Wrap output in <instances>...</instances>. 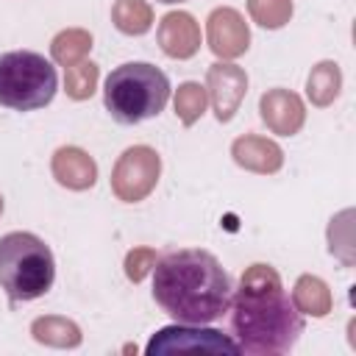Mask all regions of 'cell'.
Here are the masks:
<instances>
[{
	"label": "cell",
	"instance_id": "1",
	"mask_svg": "<svg viewBox=\"0 0 356 356\" xmlns=\"http://www.w3.org/2000/svg\"><path fill=\"white\" fill-rule=\"evenodd\" d=\"M228 309L236 345L250 356L286 353L303 334V317L270 264H250L242 273Z\"/></svg>",
	"mask_w": 356,
	"mask_h": 356
},
{
	"label": "cell",
	"instance_id": "2",
	"mask_svg": "<svg viewBox=\"0 0 356 356\" xmlns=\"http://www.w3.org/2000/svg\"><path fill=\"white\" fill-rule=\"evenodd\" d=\"M231 295V278L209 250L181 248L153 264V298L175 323H214L228 312Z\"/></svg>",
	"mask_w": 356,
	"mask_h": 356
},
{
	"label": "cell",
	"instance_id": "3",
	"mask_svg": "<svg viewBox=\"0 0 356 356\" xmlns=\"http://www.w3.org/2000/svg\"><path fill=\"white\" fill-rule=\"evenodd\" d=\"M170 100L167 75L147 61H128L108 72L103 103L114 122L136 125L159 117Z\"/></svg>",
	"mask_w": 356,
	"mask_h": 356
},
{
	"label": "cell",
	"instance_id": "4",
	"mask_svg": "<svg viewBox=\"0 0 356 356\" xmlns=\"http://www.w3.org/2000/svg\"><path fill=\"white\" fill-rule=\"evenodd\" d=\"M56 281V259L44 239L31 231L0 236V286L11 303L42 298Z\"/></svg>",
	"mask_w": 356,
	"mask_h": 356
},
{
	"label": "cell",
	"instance_id": "5",
	"mask_svg": "<svg viewBox=\"0 0 356 356\" xmlns=\"http://www.w3.org/2000/svg\"><path fill=\"white\" fill-rule=\"evenodd\" d=\"M58 89L56 67L33 50H11L0 56V106L14 111L44 108Z\"/></svg>",
	"mask_w": 356,
	"mask_h": 356
},
{
	"label": "cell",
	"instance_id": "6",
	"mask_svg": "<svg viewBox=\"0 0 356 356\" xmlns=\"http://www.w3.org/2000/svg\"><path fill=\"white\" fill-rule=\"evenodd\" d=\"M159 172H161L159 153L147 145H134L117 159L111 170V192L125 203H139L156 189Z\"/></svg>",
	"mask_w": 356,
	"mask_h": 356
},
{
	"label": "cell",
	"instance_id": "7",
	"mask_svg": "<svg viewBox=\"0 0 356 356\" xmlns=\"http://www.w3.org/2000/svg\"><path fill=\"white\" fill-rule=\"evenodd\" d=\"M147 356H164V353H242L239 345L225 337L222 331L203 328V325H189V323H175L167 328H159L147 348Z\"/></svg>",
	"mask_w": 356,
	"mask_h": 356
},
{
	"label": "cell",
	"instance_id": "8",
	"mask_svg": "<svg viewBox=\"0 0 356 356\" xmlns=\"http://www.w3.org/2000/svg\"><path fill=\"white\" fill-rule=\"evenodd\" d=\"M245 92H248V75L242 67L228 64V61H217L209 67L206 95L211 97V106L220 122H228L236 114L239 103L245 100Z\"/></svg>",
	"mask_w": 356,
	"mask_h": 356
},
{
	"label": "cell",
	"instance_id": "9",
	"mask_svg": "<svg viewBox=\"0 0 356 356\" xmlns=\"http://www.w3.org/2000/svg\"><path fill=\"white\" fill-rule=\"evenodd\" d=\"M206 36L211 53L220 58H236L250 44L248 22L236 8H214L206 19Z\"/></svg>",
	"mask_w": 356,
	"mask_h": 356
},
{
	"label": "cell",
	"instance_id": "10",
	"mask_svg": "<svg viewBox=\"0 0 356 356\" xmlns=\"http://www.w3.org/2000/svg\"><path fill=\"white\" fill-rule=\"evenodd\" d=\"M259 111H261L264 125L273 134H281V136L298 134L303 120H306L303 100L295 92H289V89H270V92H264L261 100H259Z\"/></svg>",
	"mask_w": 356,
	"mask_h": 356
},
{
	"label": "cell",
	"instance_id": "11",
	"mask_svg": "<svg viewBox=\"0 0 356 356\" xmlns=\"http://www.w3.org/2000/svg\"><path fill=\"white\" fill-rule=\"evenodd\" d=\"M159 44L170 58H192L200 50V25L186 11H170L159 22Z\"/></svg>",
	"mask_w": 356,
	"mask_h": 356
},
{
	"label": "cell",
	"instance_id": "12",
	"mask_svg": "<svg viewBox=\"0 0 356 356\" xmlns=\"http://www.w3.org/2000/svg\"><path fill=\"white\" fill-rule=\"evenodd\" d=\"M50 170H53V178L61 186L75 189V192H83V189L95 186V181H97V164H95V159L86 150L72 147V145L58 147L53 153Z\"/></svg>",
	"mask_w": 356,
	"mask_h": 356
},
{
	"label": "cell",
	"instance_id": "13",
	"mask_svg": "<svg viewBox=\"0 0 356 356\" xmlns=\"http://www.w3.org/2000/svg\"><path fill=\"white\" fill-rule=\"evenodd\" d=\"M231 156H234V161L239 167H245L250 172H261V175L278 172L281 164H284V150L273 139L253 136V134H245V136L234 139Z\"/></svg>",
	"mask_w": 356,
	"mask_h": 356
},
{
	"label": "cell",
	"instance_id": "14",
	"mask_svg": "<svg viewBox=\"0 0 356 356\" xmlns=\"http://www.w3.org/2000/svg\"><path fill=\"white\" fill-rule=\"evenodd\" d=\"M292 303L300 314H312V317H325L334 309V298L331 289L325 286V281H320L317 275H300L295 281L292 289Z\"/></svg>",
	"mask_w": 356,
	"mask_h": 356
},
{
	"label": "cell",
	"instance_id": "15",
	"mask_svg": "<svg viewBox=\"0 0 356 356\" xmlns=\"http://www.w3.org/2000/svg\"><path fill=\"white\" fill-rule=\"evenodd\" d=\"M31 334L36 342L50 348H78L81 345V328L67 317H36L31 323Z\"/></svg>",
	"mask_w": 356,
	"mask_h": 356
},
{
	"label": "cell",
	"instance_id": "16",
	"mask_svg": "<svg viewBox=\"0 0 356 356\" xmlns=\"http://www.w3.org/2000/svg\"><path fill=\"white\" fill-rule=\"evenodd\" d=\"M339 89H342V72H339L337 61H320L317 67H312L309 81H306V95L314 106L334 103Z\"/></svg>",
	"mask_w": 356,
	"mask_h": 356
},
{
	"label": "cell",
	"instance_id": "17",
	"mask_svg": "<svg viewBox=\"0 0 356 356\" xmlns=\"http://www.w3.org/2000/svg\"><path fill=\"white\" fill-rule=\"evenodd\" d=\"M111 19H114L117 31H122L128 36H139V33L150 31L153 8L145 0H117L111 6Z\"/></svg>",
	"mask_w": 356,
	"mask_h": 356
},
{
	"label": "cell",
	"instance_id": "18",
	"mask_svg": "<svg viewBox=\"0 0 356 356\" xmlns=\"http://www.w3.org/2000/svg\"><path fill=\"white\" fill-rule=\"evenodd\" d=\"M92 50V33L89 31H81V28H70V31H61L53 44H50V53H53V61L61 64V67H72L78 61H83V56Z\"/></svg>",
	"mask_w": 356,
	"mask_h": 356
},
{
	"label": "cell",
	"instance_id": "19",
	"mask_svg": "<svg viewBox=\"0 0 356 356\" xmlns=\"http://www.w3.org/2000/svg\"><path fill=\"white\" fill-rule=\"evenodd\" d=\"M206 100H209L206 86H200L195 81L181 83L178 92H175V114H178V120L184 125H195L200 120V114L206 111Z\"/></svg>",
	"mask_w": 356,
	"mask_h": 356
},
{
	"label": "cell",
	"instance_id": "20",
	"mask_svg": "<svg viewBox=\"0 0 356 356\" xmlns=\"http://www.w3.org/2000/svg\"><path fill=\"white\" fill-rule=\"evenodd\" d=\"M97 78H100V70L95 61H78L72 67H67V75H64V89L72 100H86L92 97L95 86H97Z\"/></svg>",
	"mask_w": 356,
	"mask_h": 356
},
{
	"label": "cell",
	"instance_id": "21",
	"mask_svg": "<svg viewBox=\"0 0 356 356\" xmlns=\"http://www.w3.org/2000/svg\"><path fill=\"white\" fill-rule=\"evenodd\" d=\"M248 11L253 17V22H259L261 28H284L292 17V0H248Z\"/></svg>",
	"mask_w": 356,
	"mask_h": 356
},
{
	"label": "cell",
	"instance_id": "22",
	"mask_svg": "<svg viewBox=\"0 0 356 356\" xmlns=\"http://www.w3.org/2000/svg\"><path fill=\"white\" fill-rule=\"evenodd\" d=\"M350 211H342L337 220H331V225H328V250L331 253H337L345 264H350L353 261V256H350Z\"/></svg>",
	"mask_w": 356,
	"mask_h": 356
},
{
	"label": "cell",
	"instance_id": "23",
	"mask_svg": "<svg viewBox=\"0 0 356 356\" xmlns=\"http://www.w3.org/2000/svg\"><path fill=\"white\" fill-rule=\"evenodd\" d=\"M153 264H156V250H150V248L128 250V256H125V275H128V281L139 284L153 270Z\"/></svg>",
	"mask_w": 356,
	"mask_h": 356
},
{
	"label": "cell",
	"instance_id": "24",
	"mask_svg": "<svg viewBox=\"0 0 356 356\" xmlns=\"http://www.w3.org/2000/svg\"><path fill=\"white\" fill-rule=\"evenodd\" d=\"M156 3H167V6H172V3H184V0H156Z\"/></svg>",
	"mask_w": 356,
	"mask_h": 356
},
{
	"label": "cell",
	"instance_id": "25",
	"mask_svg": "<svg viewBox=\"0 0 356 356\" xmlns=\"http://www.w3.org/2000/svg\"><path fill=\"white\" fill-rule=\"evenodd\" d=\"M0 211H3V197H0Z\"/></svg>",
	"mask_w": 356,
	"mask_h": 356
}]
</instances>
